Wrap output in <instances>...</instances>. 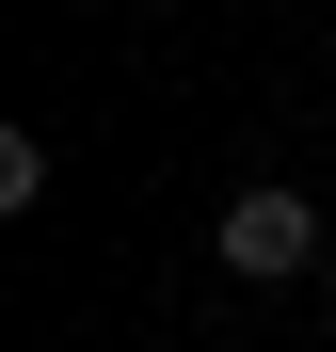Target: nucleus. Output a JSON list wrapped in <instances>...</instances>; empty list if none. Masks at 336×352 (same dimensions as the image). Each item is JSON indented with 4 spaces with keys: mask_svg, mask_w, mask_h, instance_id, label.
Listing matches in <instances>:
<instances>
[{
    "mask_svg": "<svg viewBox=\"0 0 336 352\" xmlns=\"http://www.w3.org/2000/svg\"><path fill=\"white\" fill-rule=\"evenodd\" d=\"M208 256L272 288V272H304V256H320V208H304V192H240V208H224V241H208Z\"/></svg>",
    "mask_w": 336,
    "mask_h": 352,
    "instance_id": "1",
    "label": "nucleus"
}]
</instances>
